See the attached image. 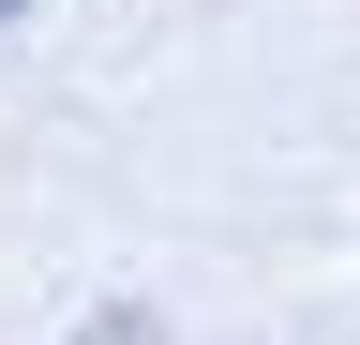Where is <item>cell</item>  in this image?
<instances>
[{
  "instance_id": "1",
  "label": "cell",
  "mask_w": 360,
  "mask_h": 345,
  "mask_svg": "<svg viewBox=\"0 0 360 345\" xmlns=\"http://www.w3.org/2000/svg\"><path fill=\"white\" fill-rule=\"evenodd\" d=\"M0 15H30V0H0Z\"/></svg>"
}]
</instances>
